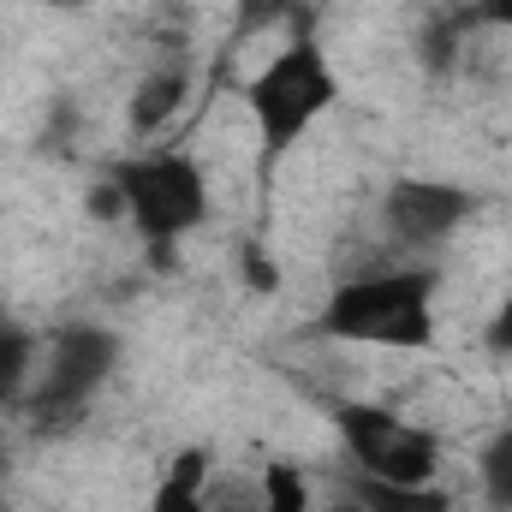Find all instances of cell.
Wrapping results in <instances>:
<instances>
[{
  "label": "cell",
  "mask_w": 512,
  "mask_h": 512,
  "mask_svg": "<svg viewBox=\"0 0 512 512\" xmlns=\"http://www.w3.org/2000/svg\"><path fill=\"white\" fill-rule=\"evenodd\" d=\"M477 197L447 179H393L382 197V227L399 251H435L471 221Z\"/></svg>",
  "instance_id": "5"
},
{
  "label": "cell",
  "mask_w": 512,
  "mask_h": 512,
  "mask_svg": "<svg viewBox=\"0 0 512 512\" xmlns=\"http://www.w3.org/2000/svg\"><path fill=\"white\" fill-rule=\"evenodd\" d=\"M30 358H36V340H30L24 328L0 322V405L18 399V387H24V376H30Z\"/></svg>",
  "instance_id": "11"
},
{
  "label": "cell",
  "mask_w": 512,
  "mask_h": 512,
  "mask_svg": "<svg viewBox=\"0 0 512 512\" xmlns=\"http://www.w3.org/2000/svg\"><path fill=\"white\" fill-rule=\"evenodd\" d=\"M108 185L120 197V215L137 227V239L155 251L179 245L185 233H197L209 221V179L191 155H173V149L131 155L108 173Z\"/></svg>",
  "instance_id": "3"
},
{
  "label": "cell",
  "mask_w": 512,
  "mask_h": 512,
  "mask_svg": "<svg viewBox=\"0 0 512 512\" xmlns=\"http://www.w3.org/2000/svg\"><path fill=\"white\" fill-rule=\"evenodd\" d=\"M203 471H209V459H203V453H185V459L161 477V489L149 495V512H215L209 495H203Z\"/></svg>",
  "instance_id": "8"
},
{
  "label": "cell",
  "mask_w": 512,
  "mask_h": 512,
  "mask_svg": "<svg viewBox=\"0 0 512 512\" xmlns=\"http://www.w3.org/2000/svg\"><path fill=\"white\" fill-rule=\"evenodd\" d=\"M304 0H239V18L245 24H274V18H292Z\"/></svg>",
  "instance_id": "14"
},
{
  "label": "cell",
  "mask_w": 512,
  "mask_h": 512,
  "mask_svg": "<svg viewBox=\"0 0 512 512\" xmlns=\"http://www.w3.org/2000/svg\"><path fill=\"white\" fill-rule=\"evenodd\" d=\"M477 477H483L489 507L512 512V429H495V435L477 447Z\"/></svg>",
  "instance_id": "9"
},
{
  "label": "cell",
  "mask_w": 512,
  "mask_h": 512,
  "mask_svg": "<svg viewBox=\"0 0 512 512\" xmlns=\"http://www.w3.org/2000/svg\"><path fill=\"white\" fill-rule=\"evenodd\" d=\"M364 512H453L447 495H435L429 483L423 489H387V483H364Z\"/></svg>",
  "instance_id": "12"
},
{
  "label": "cell",
  "mask_w": 512,
  "mask_h": 512,
  "mask_svg": "<svg viewBox=\"0 0 512 512\" xmlns=\"http://www.w3.org/2000/svg\"><path fill=\"white\" fill-rule=\"evenodd\" d=\"M114 358H120L114 334H102V328H66L54 340V352H48V376L30 393V411L42 423H60L72 411H84L90 393L114 376Z\"/></svg>",
  "instance_id": "6"
},
{
  "label": "cell",
  "mask_w": 512,
  "mask_h": 512,
  "mask_svg": "<svg viewBox=\"0 0 512 512\" xmlns=\"http://www.w3.org/2000/svg\"><path fill=\"white\" fill-rule=\"evenodd\" d=\"M179 102H185V72H179V66H161V72H149V78L137 84V96H131V126L161 131L179 114Z\"/></svg>",
  "instance_id": "7"
},
{
  "label": "cell",
  "mask_w": 512,
  "mask_h": 512,
  "mask_svg": "<svg viewBox=\"0 0 512 512\" xmlns=\"http://www.w3.org/2000/svg\"><path fill=\"white\" fill-rule=\"evenodd\" d=\"M48 6H90V0H48Z\"/></svg>",
  "instance_id": "15"
},
{
  "label": "cell",
  "mask_w": 512,
  "mask_h": 512,
  "mask_svg": "<svg viewBox=\"0 0 512 512\" xmlns=\"http://www.w3.org/2000/svg\"><path fill=\"white\" fill-rule=\"evenodd\" d=\"M334 102H340V78H334L328 54H322L310 36L286 42V48L256 72L251 84H245V108H251L262 161L274 167L292 143H304V131L316 126Z\"/></svg>",
  "instance_id": "2"
},
{
  "label": "cell",
  "mask_w": 512,
  "mask_h": 512,
  "mask_svg": "<svg viewBox=\"0 0 512 512\" xmlns=\"http://www.w3.org/2000/svg\"><path fill=\"white\" fill-rule=\"evenodd\" d=\"M465 24H483V30H512V0H471V6H465Z\"/></svg>",
  "instance_id": "13"
},
{
  "label": "cell",
  "mask_w": 512,
  "mask_h": 512,
  "mask_svg": "<svg viewBox=\"0 0 512 512\" xmlns=\"http://www.w3.org/2000/svg\"><path fill=\"white\" fill-rule=\"evenodd\" d=\"M334 429L352 453V465L370 477V483H387V489H423L435 483L441 471V441L435 429L387 411V405H370V399H346L334 405Z\"/></svg>",
  "instance_id": "4"
},
{
  "label": "cell",
  "mask_w": 512,
  "mask_h": 512,
  "mask_svg": "<svg viewBox=\"0 0 512 512\" xmlns=\"http://www.w3.org/2000/svg\"><path fill=\"white\" fill-rule=\"evenodd\" d=\"M251 512H310V483H304V471L268 465V471H262V495H256Z\"/></svg>",
  "instance_id": "10"
},
{
  "label": "cell",
  "mask_w": 512,
  "mask_h": 512,
  "mask_svg": "<svg viewBox=\"0 0 512 512\" xmlns=\"http://www.w3.org/2000/svg\"><path fill=\"white\" fill-rule=\"evenodd\" d=\"M435 268L393 262L352 274L328 292L322 304V334L340 346H393V352H423L435 340Z\"/></svg>",
  "instance_id": "1"
},
{
  "label": "cell",
  "mask_w": 512,
  "mask_h": 512,
  "mask_svg": "<svg viewBox=\"0 0 512 512\" xmlns=\"http://www.w3.org/2000/svg\"><path fill=\"white\" fill-rule=\"evenodd\" d=\"M334 512H364V507H334Z\"/></svg>",
  "instance_id": "16"
}]
</instances>
